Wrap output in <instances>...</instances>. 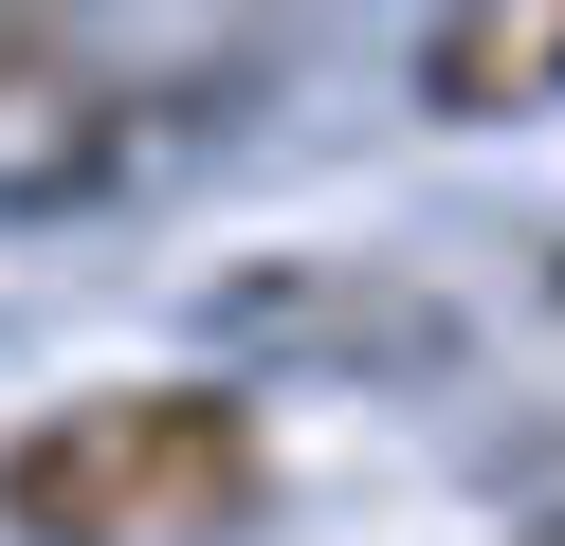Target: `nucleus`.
Wrapping results in <instances>:
<instances>
[{
  "label": "nucleus",
  "mask_w": 565,
  "mask_h": 546,
  "mask_svg": "<svg viewBox=\"0 0 565 546\" xmlns=\"http://www.w3.org/2000/svg\"><path fill=\"white\" fill-rule=\"evenodd\" d=\"M529 546H565V528H529Z\"/></svg>",
  "instance_id": "obj_4"
},
{
  "label": "nucleus",
  "mask_w": 565,
  "mask_h": 546,
  "mask_svg": "<svg viewBox=\"0 0 565 546\" xmlns=\"http://www.w3.org/2000/svg\"><path fill=\"white\" fill-rule=\"evenodd\" d=\"M147 164V92H128L110 36L0 19V218H74Z\"/></svg>",
  "instance_id": "obj_2"
},
{
  "label": "nucleus",
  "mask_w": 565,
  "mask_h": 546,
  "mask_svg": "<svg viewBox=\"0 0 565 546\" xmlns=\"http://www.w3.org/2000/svg\"><path fill=\"white\" fill-rule=\"evenodd\" d=\"M274 510V437L237 383H92L38 437H0L19 546H237Z\"/></svg>",
  "instance_id": "obj_1"
},
{
  "label": "nucleus",
  "mask_w": 565,
  "mask_h": 546,
  "mask_svg": "<svg viewBox=\"0 0 565 546\" xmlns=\"http://www.w3.org/2000/svg\"><path fill=\"white\" fill-rule=\"evenodd\" d=\"M419 109H438V128L565 109V0H475V19H419Z\"/></svg>",
  "instance_id": "obj_3"
}]
</instances>
